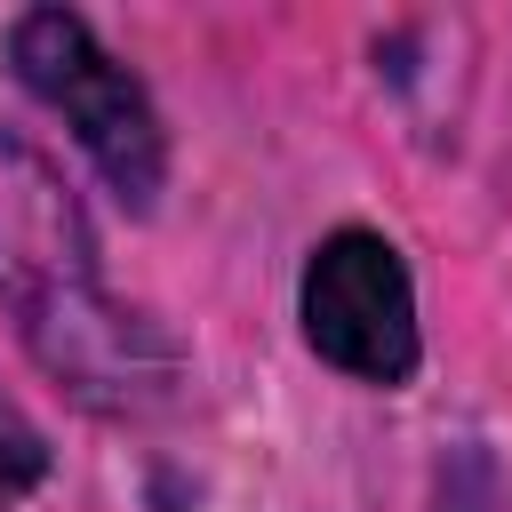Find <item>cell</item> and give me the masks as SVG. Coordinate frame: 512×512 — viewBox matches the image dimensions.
I'll return each mask as SVG.
<instances>
[{
	"instance_id": "6da1fadb",
	"label": "cell",
	"mask_w": 512,
	"mask_h": 512,
	"mask_svg": "<svg viewBox=\"0 0 512 512\" xmlns=\"http://www.w3.org/2000/svg\"><path fill=\"white\" fill-rule=\"evenodd\" d=\"M8 56H16V80L72 120V136H80L88 160L112 176V192H120L128 208H152V192H160V176H168V136H160L152 96L136 88V72L112 64L104 40H96L72 8H32V16H16Z\"/></svg>"
},
{
	"instance_id": "7a4b0ae2",
	"label": "cell",
	"mask_w": 512,
	"mask_h": 512,
	"mask_svg": "<svg viewBox=\"0 0 512 512\" xmlns=\"http://www.w3.org/2000/svg\"><path fill=\"white\" fill-rule=\"evenodd\" d=\"M304 336L360 384H400L416 368V288L384 232H328L304 264Z\"/></svg>"
},
{
	"instance_id": "3957f363",
	"label": "cell",
	"mask_w": 512,
	"mask_h": 512,
	"mask_svg": "<svg viewBox=\"0 0 512 512\" xmlns=\"http://www.w3.org/2000/svg\"><path fill=\"white\" fill-rule=\"evenodd\" d=\"M0 296L24 312V328L104 296L96 240H88V216H80L72 184L16 128H0Z\"/></svg>"
},
{
	"instance_id": "277c9868",
	"label": "cell",
	"mask_w": 512,
	"mask_h": 512,
	"mask_svg": "<svg viewBox=\"0 0 512 512\" xmlns=\"http://www.w3.org/2000/svg\"><path fill=\"white\" fill-rule=\"evenodd\" d=\"M40 472H48V440H40L32 416L0 392V496H24Z\"/></svg>"
}]
</instances>
